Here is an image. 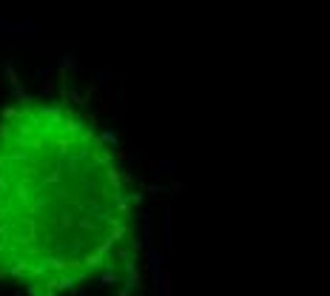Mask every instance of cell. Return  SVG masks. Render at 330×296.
<instances>
[{
    "label": "cell",
    "instance_id": "cell-6",
    "mask_svg": "<svg viewBox=\"0 0 330 296\" xmlns=\"http://www.w3.org/2000/svg\"><path fill=\"white\" fill-rule=\"evenodd\" d=\"M43 94H54V80H43Z\"/></svg>",
    "mask_w": 330,
    "mask_h": 296
},
{
    "label": "cell",
    "instance_id": "cell-5",
    "mask_svg": "<svg viewBox=\"0 0 330 296\" xmlns=\"http://www.w3.org/2000/svg\"><path fill=\"white\" fill-rule=\"evenodd\" d=\"M100 143H117V134L114 131H103L100 134Z\"/></svg>",
    "mask_w": 330,
    "mask_h": 296
},
{
    "label": "cell",
    "instance_id": "cell-3",
    "mask_svg": "<svg viewBox=\"0 0 330 296\" xmlns=\"http://www.w3.org/2000/svg\"><path fill=\"white\" fill-rule=\"evenodd\" d=\"M106 80H109V71H106V68H100V71H97V83H94V88H97V85H100V88H106Z\"/></svg>",
    "mask_w": 330,
    "mask_h": 296
},
{
    "label": "cell",
    "instance_id": "cell-1",
    "mask_svg": "<svg viewBox=\"0 0 330 296\" xmlns=\"http://www.w3.org/2000/svg\"><path fill=\"white\" fill-rule=\"evenodd\" d=\"M3 40H34V26L29 20H0V43Z\"/></svg>",
    "mask_w": 330,
    "mask_h": 296
},
{
    "label": "cell",
    "instance_id": "cell-2",
    "mask_svg": "<svg viewBox=\"0 0 330 296\" xmlns=\"http://www.w3.org/2000/svg\"><path fill=\"white\" fill-rule=\"evenodd\" d=\"M162 259H159V254L157 251H148V265H151V279H154L157 291H159V282H162V265H159Z\"/></svg>",
    "mask_w": 330,
    "mask_h": 296
},
{
    "label": "cell",
    "instance_id": "cell-4",
    "mask_svg": "<svg viewBox=\"0 0 330 296\" xmlns=\"http://www.w3.org/2000/svg\"><path fill=\"white\" fill-rule=\"evenodd\" d=\"M54 71H57L54 66H43V68H40V77H43V80H51V77H54Z\"/></svg>",
    "mask_w": 330,
    "mask_h": 296
},
{
    "label": "cell",
    "instance_id": "cell-7",
    "mask_svg": "<svg viewBox=\"0 0 330 296\" xmlns=\"http://www.w3.org/2000/svg\"><path fill=\"white\" fill-rule=\"evenodd\" d=\"M43 296H51V294H43Z\"/></svg>",
    "mask_w": 330,
    "mask_h": 296
}]
</instances>
